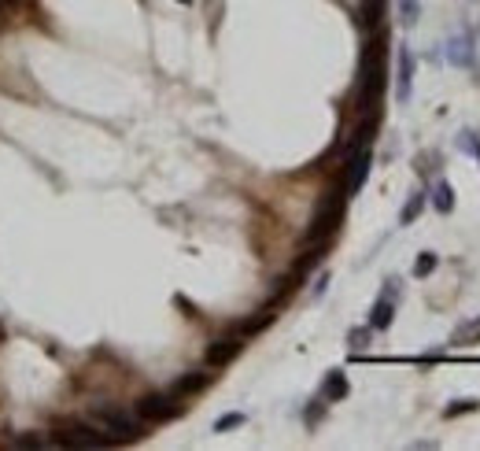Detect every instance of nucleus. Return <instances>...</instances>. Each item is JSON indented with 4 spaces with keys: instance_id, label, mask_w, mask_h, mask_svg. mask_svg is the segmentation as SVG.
<instances>
[{
    "instance_id": "obj_4",
    "label": "nucleus",
    "mask_w": 480,
    "mask_h": 451,
    "mask_svg": "<svg viewBox=\"0 0 480 451\" xmlns=\"http://www.w3.org/2000/svg\"><path fill=\"white\" fill-rule=\"evenodd\" d=\"M396 296H399V282H396V277H388L381 300L369 307V329H388L392 326V318H396Z\"/></svg>"
},
{
    "instance_id": "obj_18",
    "label": "nucleus",
    "mask_w": 480,
    "mask_h": 451,
    "mask_svg": "<svg viewBox=\"0 0 480 451\" xmlns=\"http://www.w3.org/2000/svg\"><path fill=\"white\" fill-rule=\"evenodd\" d=\"M369 333H373L369 326L351 329V333H347V348H351V351H366V348H369Z\"/></svg>"
},
{
    "instance_id": "obj_22",
    "label": "nucleus",
    "mask_w": 480,
    "mask_h": 451,
    "mask_svg": "<svg viewBox=\"0 0 480 451\" xmlns=\"http://www.w3.org/2000/svg\"><path fill=\"white\" fill-rule=\"evenodd\" d=\"M325 285H329V277L322 274V277H318V285H314V296H322V293H325Z\"/></svg>"
},
{
    "instance_id": "obj_6",
    "label": "nucleus",
    "mask_w": 480,
    "mask_h": 451,
    "mask_svg": "<svg viewBox=\"0 0 480 451\" xmlns=\"http://www.w3.org/2000/svg\"><path fill=\"white\" fill-rule=\"evenodd\" d=\"M56 433H59L56 444H63V448H108L111 444V436H100L89 425H59Z\"/></svg>"
},
{
    "instance_id": "obj_8",
    "label": "nucleus",
    "mask_w": 480,
    "mask_h": 451,
    "mask_svg": "<svg viewBox=\"0 0 480 451\" xmlns=\"http://www.w3.org/2000/svg\"><path fill=\"white\" fill-rule=\"evenodd\" d=\"M447 59L454 63V67H469V71H480V63H477V52H473V37L469 34H458L451 37V45H447Z\"/></svg>"
},
{
    "instance_id": "obj_15",
    "label": "nucleus",
    "mask_w": 480,
    "mask_h": 451,
    "mask_svg": "<svg viewBox=\"0 0 480 451\" xmlns=\"http://www.w3.org/2000/svg\"><path fill=\"white\" fill-rule=\"evenodd\" d=\"M418 19H421V0H399V23L418 26Z\"/></svg>"
},
{
    "instance_id": "obj_16",
    "label": "nucleus",
    "mask_w": 480,
    "mask_h": 451,
    "mask_svg": "<svg viewBox=\"0 0 480 451\" xmlns=\"http://www.w3.org/2000/svg\"><path fill=\"white\" fill-rule=\"evenodd\" d=\"M480 411V400L477 396H465V400H454L451 407H443V418H458V414H473Z\"/></svg>"
},
{
    "instance_id": "obj_5",
    "label": "nucleus",
    "mask_w": 480,
    "mask_h": 451,
    "mask_svg": "<svg viewBox=\"0 0 480 451\" xmlns=\"http://www.w3.org/2000/svg\"><path fill=\"white\" fill-rule=\"evenodd\" d=\"M369 163H373L369 145H362V148H355V152L347 156V178H344V192H347V196H355V192L366 185V178H369Z\"/></svg>"
},
{
    "instance_id": "obj_19",
    "label": "nucleus",
    "mask_w": 480,
    "mask_h": 451,
    "mask_svg": "<svg viewBox=\"0 0 480 451\" xmlns=\"http://www.w3.org/2000/svg\"><path fill=\"white\" fill-rule=\"evenodd\" d=\"M244 422H248V414H240V411H233V414H222L218 422H215V433H229V429H240Z\"/></svg>"
},
{
    "instance_id": "obj_12",
    "label": "nucleus",
    "mask_w": 480,
    "mask_h": 451,
    "mask_svg": "<svg viewBox=\"0 0 480 451\" xmlns=\"http://www.w3.org/2000/svg\"><path fill=\"white\" fill-rule=\"evenodd\" d=\"M344 396H347V378L340 370H329V378L322 385V400L325 403H336V400H344Z\"/></svg>"
},
{
    "instance_id": "obj_9",
    "label": "nucleus",
    "mask_w": 480,
    "mask_h": 451,
    "mask_svg": "<svg viewBox=\"0 0 480 451\" xmlns=\"http://www.w3.org/2000/svg\"><path fill=\"white\" fill-rule=\"evenodd\" d=\"M432 208L440 211V214H451L454 211V189H451V181H447V178H436V185H432Z\"/></svg>"
},
{
    "instance_id": "obj_7",
    "label": "nucleus",
    "mask_w": 480,
    "mask_h": 451,
    "mask_svg": "<svg viewBox=\"0 0 480 451\" xmlns=\"http://www.w3.org/2000/svg\"><path fill=\"white\" fill-rule=\"evenodd\" d=\"M414 71H418L414 48L403 45V48H399V74H396V96H399V104H407L410 93H414Z\"/></svg>"
},
{
    "instance_id": "obj_20",
    "label": "nucleus",
    "mask_w": 480,
    "mask_h": 451,
    "mask_svg": "<svg viewBox=\"0 0 480 451\" xmlns=\"http://www.w3.org/2000/svg\"><path fill=\"white\" fill-rule=\"evenodd\" d=\"M436 263H440V259H436V252H421V259L414 263V277H429L436 270Z\"/></svg>"
},
{
    "instance_id": "obj_21",
    "label": "nucleus",
    "mask_w": 480,
    "mask_h": 451,
    "mask_svg": "<svg viewBox=\"0 0 480 451\" xmlns=\"http://www.w3.org/2000/svg\"><path fill=\"white\" fill-rule=\"evenodd\" d=\"M15 444H19V448H45L48 440H45V436H15Z\"/></svg>"
},
{
    "instance_id": "obj_11",
    "label": "nucleus",
    "mask_w": 480,
    "mask_h": 451,
    "mask_svg": "<svg viewBox=\"0 0 480 451\" xmlns=\"http://www.w3.org/2000/svg\"><path fill=\"white\" fill-rule=\"evenodd\" d=\"M469 344H480V318H469L451 333V348H469Z\"/></svg>"
},
{
    "instance_id": "obj_3",
    "label": "nucleus",
    "mask_w": 480,
    "mask_h": 451,
    "mask_svg": "<svg viewBox=\"0 0 480 451\" xmlns=\"http://www.w3.org/2000/svg\"><path fill=\"white\" fill-rule=\"evenodd\" d=\"M177 411L181 407H177L174 392H155V396H144V400L137 403V414H141L144 422H166V418H174Z\"/></svg>"
},
{
    "instance_id": "obj_14",
    "label": "nucleus",
    "mask_w": 480,
    "mask_h": 451,
    "mask_svg": "<svg viewBox=\"0 0 480 451\" xmlns=\"http://www.w3.org/2000/svg\"><path fill=\"white\" fill-rule=\"evenodd\" d=\"M207 381H211V374H189V378H181L170 392H174V396H192V392H200V389H204Z\"/></svg>"
},
{
    "instance_id": "obj_10",
    "label": "nucleus",
    "mask_w": 480,
    "mask_h": 451,
    "mask_svg": "<svg viewBox=\"0 0 480 451\" xmlns=\"http://www.w3.org/2000/svg\"><path fill=\"white\" fill-rule=\"evenodd\" d=\"M240 351V337H226V340H215V348L207 351V362L211 367H222V362H229L233 356Z\"/></svg>"
},
{
    "instance_id": "obj_17",
    "label": "nucleus",
    "mask_w": 480,
    "mask_h": 451,
    "mask_svg": "<svg viewBox=\"0 0 480 451\" xmlns=\"http://www.w3.org/2000/svg\"><path fill=\"white\" fill-rule=\"evenodd\" d=\"M462 152H469V156H477L480 159V134L477 130H458V141H454Z\"/></svg>"
},
{
    "instance_id": "obj_1",
    "label": "nucleus",
    "mask_w": 480,
    "mask_h": 451,
    "mask_svg": "<svg viewBox=\"0 0 480 451\" xmlns=\"http://www.w3.org/2000/svg\"><path fill=\"white\" fill-rule=\"evenodd\" d=\"M93 422L111 440H137L144 429V418L137 414V407L130 411V407H122V403H93Z\"/></svg>"
},
{
    "instance_id": "obj_2",
    "label": "nucleus",
    "mask_w": 480,
    "mask_h": 451,
    "mask_svg": "<svg viewBox=\"0 0 480 451\" xmlns=\"http://www.w3.org/2000/svg\"><path fill=\"white\" fill-rule=\"evenodd\" d=\"M344 200H347V192H329V196L322 200V208H318V214H314L311 233H307V244L325 248V241L340 230V219H344Z\"/></svg>"
},
{
    "instance_id": "obj_13",
    "label": "nucleus",
    "mask_w": 480,
    "mask_h": 451,
    "mask_svg": "<svg viewBox=\"0 0 480 451\" xmlns=\"http://www.w3.org/2000/svg\"><path fill=\"white\" fill-rule=\"evenodd\" d=\"M425 200H429L425 192H414V196L403 203V211H399V226H414V222H418V214L425 211Z\"/></svg>"
}]
</instances>
